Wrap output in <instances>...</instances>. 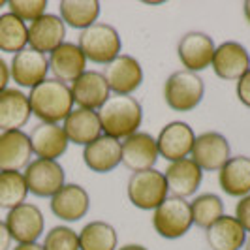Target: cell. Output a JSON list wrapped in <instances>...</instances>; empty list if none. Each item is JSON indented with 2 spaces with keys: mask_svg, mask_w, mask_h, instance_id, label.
I'll list each match as a JSON object with an SVG mask.
<instances>
[{
  "mask_svg": "<svg viewBox=\"0 0 250 250\" xmlns=\"http://www.w3.org/2000/svg\"><path fill=\"white\" fill-rule=\"evenodd\" d=\"M32 111L28 104V94L21 88H6L0 92V130L12 132L21 130L30 121Z\"/></svg>",
  "mask_w": 250,
  "mask_h": 250,
  "instance_id": "cell-24",
  "label": "cell"
},
{
  "mask_svg": "<svg viewBox=\"0 0 250 250\" xmlns=\"http://www.w3.org/2000/svg\"><path fill=\"white\" fill-rule=\"evenodd\" d=\"M10 13L19 17L21 21H36L43 13H47V2L45 0H10L8 2Z\"/></svg>",
  "mask_w": 250,
  "mask_h": 250,
  "instance_id": "cell-34",
  "label": "cell"
},
{
  "mask_svg": "<svg viewBox=\"0 0 250 250\" xmlns=\"http://www.w3.org/2000/svg\"><path fill=\"white\" fill-rule=\"evenodd\" d=\"M205 241L211 250H241L247 243V231L235 216L224 214L205 229Z\"/></svg>",
  "mask_w": 250,
  "mask_h": 250,
  "instance_id": "cell-27",
  "label": "cell"
},
{
  "mask_svg": "<svg viewBox=\"0 0 250 250\" xmlns=\"http://www.w3.org/2000/svg\"><path fill=\"white\" fill-rule=\"evenodd\" d=\"M194 141H196V134H194L192 126L187 125L185 121L167 123L156 138L158 154L162 158H166L167 162H177V160H183V158H190Z\"/></svg>",
  "mask_w": 250,
  "mask_h": 250,
  "instance_id": "cell-13",
  "label": "cell"
},
{
  "mask_svg": "<svg viewBox=\"0 0 250 250\" xmlns=\"http://www.w3.org/2000/svg\"><path fill=\"white\" fill-rule=\"evenodd\" d=\"M28 187L23 171H0V209L12 211L26 201Z\"/></svg>",
  "mask_w": 250,
  "mask_h": 250,
  "instance_id": "cell-31",
  "label": "cell"
},
{
  "mask_svg": "<svg viewBox=\"0 0 250 250\" xmlns=\"http://www.w3.org/2000/svg\"><path fill=\"white\" fill-rule=\"evenodd\" d=\"M32 154L42 160H57L62 156L68 149V138L61 125H49V123H40L32 128L28 134Z\"/></svg>",
  "mask_w": 250,
  "mask_h": 250,
  "instance_id": "cell-21",
  "label": "cell"
},
{
  "mask_svg": "<svg viewBox=\"0 0 250 250\" xmlns=\"http://www.w3.org/2000/svg\"><path fill=\"white\" fill-rule=\"evenodd\" d=\"M218 185L231 198H245L250 194V156H231L218 171Z\"/></svg>",
  "mask_w": 250,
  "mask_h": 250,
  "instance_id": "cell-26",
  "label": "cell"
},
{
  "mask_svg": "<svg viewBox=\"0 0 250 250\" xmlns=\"http://www.w3.org/2000/svg\"><path fill=\"white\" fill-rule=\"evenodd\" d=\"M49 72L53 79L62 81L66 85H72L81 74L87 72V59L77 43L64 42L57 49L47 55Z\"/></svg>",
  "mask_w": 250,
  "mask_h": 250,
  "instance_id": "cell-17",
  "label": "cell"
},
{
  "mask_svg": "<svg viewBox=\"0 0 250 250\" xmlns=\"http://www.w3.org/2000/svg\"><path fill=\"white\" fill-rule=\"evenodd\" d=\"M47 74H49L47 55L30 49V47L15 53L10 62L12 81L21 88L38 87L42 81L47 79Z\"/></svg>",
  "mask_w": 250,
  "mask_h": 250,
  "instance_id": "cell-11",
  "label": "cell"
},
{
  "mask_svg": "<svg viewBox=\"0 0 250 250\" xmlns=\"http://www.w3.org/2000/svg\"><path fill=\"white\" fill-rule=\"evenodd\" d=\"M123 147V160L121 164L132 173L154 169V164L158 160V145L156 138H152L149 132H136L130 138L121 141Z\"/></svg>",
  "mask_w": 250,
  "mask_h": 250,
  "instance_id": "cell-14",
  "label": "cell"
},
{
  "mask_svg": "<svg viewBox=\"0 0 250 250\" xmlns=\"http://www.w3.org/2000/svg\"><path fill=\"white\" fill-rule=\"evenodd\" d=\"M233 216L237 218L239 224L245 228V231H250V194L237 201Z\"/></svg>",
  "mask_w": 250,
  "mask_h": 250,
  "instance_id": "cell-35",
  "label": "cell"
},
{
  "mask_svg": "<svg viewBox=\"0 0 250 250\" xmlns=\"http://www.w3.org/2000/svg\"><path fill=\"white\" fill-rule=\"evenodd\" d=\"M164 177L167 183L169 196L187 200L190 196H194L198 192V188L201 187L203 171L192 158H183V160L167 164Z\"/></svg>",
  "mask_w": 250,
  "mask_h": 250,
  "instance_id": "cell-19",
  "label": "cell"
},
{
  "mask_svg": "<svg viewBox=\"0 0 250 250\" xmlns=\"http://www.w3.org/2000/svg\"><path fill=\"white\" fill-rule=\"evenodd\" d=\"M70 88H72L75 105L90 111H98L111 96V90L98 70H87L85 74H81L75 79Z\"/></svg>",
  "mask_w": 250,
  "mask_h": 250,
  "instance_id": "cell-20",
  "label": "cell"
},
{
  "mask_svg": "<svg viewBox=\"0 0 250 250\" xmlns=\"http://www.w3.org/2000/svg\"><path fill=\"white\" fill-rule=\"evenodd\" d=\"M117 250H147L143 245H136V243H132V245H125V247H119Z\"/></svg>",
  "mask_w": 250,
  "mask_h": 250,
  "instance_id": "cell-41",
  "label": "cell"
},
{
  "mask_svg": "<svg viewBox=\"0 0 250 250\" xmlns=\"http://www.w3.org/2000/svg\"><path fill=\"white\" fill-rule=\"evenodd\" d=\"M66 42V25L55 13H43L28 25V47L49 55Z\"/></svg>",
  "mask_w": 250,
  "mask_h": 250,
  "instance_id": "cell-18",
  "label": "cell"
},
{
  "mask_svg": "<svg viewBox=\"0 0 250 250\" xmlns=\"http://www.w3.org/2000/svg\"><path fill=\"white\" fill-rule=\"evenodd\" d=\"M123 160V147L119 139L102 134L98 139L83 147V162L94 173H109Z\"/></svg>",
  "mask_w": 250,
  "mask_h": 250,
  "instance_id": "cell-23",
  "label": "cell"
},
{
  "mask_svg": "<svg viewBox=\"0 0 250 250\" xmlns=\"http://www.w3.org/2000/svg\"><path fill=\"white\" fill-rule=\"evenodd\" d=\"M10 81H12V75H10V64L0 57V92L8 88V83H10Z\"/></svg>",
  "mask_w": 250,
  "mask_h": 250,
  "instance_id": "cell-37",
  "label": "cell"
},
{
  "mask_svg": "<svg viewBox=\"0 0 250 250\" xmlns=\"http://www.w3.org/2000/svg\"><path fill=\"white\" fill-rule=\"evenodd\" d=\"M77 45L83 51L87 62L90 61L94 64H102V66L115 61L123 49L119 30L113 25L100 23V21L79 32Z\"/></svg>",
  "mask_w": 250,
  "mask_h": 250,
  "instance_id": "cell-3",
  "label": "cell"
},
{
  "mask_svg": "<svg viewBox=\"0 0 250 250\" xmlns=\"http://www.w3.org/2000/svg\"><path fill=\"white\" fill-rule=\"evenodd\" d=\"M190 158L201 171H220V167L231 158L229 141L220 132H203L196 136Z\"/></svg>",
  "mask_w": 250,
  "mask_h": 250,
  "instance_id": "cell-10",
  "label": "cell"
},
{
  "mask_svg": "<svg viewBox=\"0 0 250 250\" xmlns=\"http://www.w3.org/2000/svg\"><path fill=\"white\" fill-rule=\"evenodd\" d=\"M243 13H245L247 23L250 25V0H245V2H243Z\"/></svg>",
  "mask_w": 250,
  "mask_h": 250,
  "instance_id": "cell-40",
  "label": "cell"
},
{
  "mask_svg": "<svg viewBox=\"0 0 250 250\" xmlns=\"http://www.w3.org/2000/svg\"><path fill=\"white\" fill-rule=\"evenodd\" d=\"M245 250H250V237H247V243H245V247H243Z\"/></svg>",
  "mask_w": 250,
  "mask_h": 250,
  "instance_id": "cell-42",
  "label": "cell"
},
{
  "mask_svg": "<svg viewBox=\"0 0 250 250\" xmlns=\"http://www.w3.org/2000/svg\"><path fill=\"white\" fill-rule=\"evenodd\" d=\"M30 111L40 123L61 125L64 119L74 111V96L72 88L62 81L45 79L38 87L28 92Z\"/></svg>",
  "mask_w": 250,
  "mask_h": 250,
  "instance_id": "cell-1",
  "label": "cell"
},
{
  "mask_svg": "<svg viewBox=\"0 0 250 250\" xmlns=\"http://www.w3.org/2000/svg\"><path fill=\"white\" fill-rule=\"evenodd\" d=\"M205 83L198 74L188 70H177L164 83V100L169 109L188 113L196 109L203 100Z\"/></svg>",
  "mask_w": 250,
  "mask_h": 250,
  "instance_id": "cell-4",
  "label": "cell"
},
{
  "mask_svg": "<svg viewBox=\"0 0 250 250\" xmlns=\"http://www.w3.org/2000/svg\"><path fill=\"white\" fill-rule=\"evenodd\" d=\"M126 194L130 203L141 211H154L169 198L166 177L158 169H145L132 173L128 179Z\"/></svg>",
  "mask_w": 250,
  "mask_h": 250,
  "instance_id": "cell-5",
  "label": "cell"
},
{
  "mask_svg": "<svg viewBox=\"0 0 250 250\" xmlns=\"http://www.w3.org/2000/svg\"><path fill=\"white\" fill-rule=\"evenodd\" d=\"M62 128L68 141L74 145H81V147H87L88 143H92L94 139H98L104 134L98 111L81 109V107L74 109L64 119Z\"/></svg>",
  "mask_w": 250,
  "mask_h": 250,
  "instance_id": "cell-25",
  "label": "cell"
},
{
  "mask_svg": "<svg viewBox=\"0 0 250 250\" xmlns=\"http://www.w3.org/2000/svg\"><path fill=\"white\" fill-rule=\"evenodd\" d=\"M28 47V25L6 12L0 15V51L4 53H19Z\"/></svg>",
  "mask_w": 250,
  "mask_h": 250,
  "instance_id": "cell-30",
  "label": "cell"
},
{
  "mask_svg": "<svg viewBox=\"0 0 250 250\" xmlns=\"http://www.w3.org/2000/svg\"><path fill=\"white\" fill-rule=\"evenodd\" d=\"M12 235L8 231V226L4 220H0V250H10L12 247Z\"/></svg>",
  "mask_w": 250,
  "mask_h": 250,
  "instance_id": "cell-38",
  "label": "cell"
},
{
  "mask_svg": "<svg viewBox=\"0 0 250 250\" xmlns=\"http://www.w3.org/2000/svg\"><path fill=\"white\" fill-rule=\"evenodd\" d=\"M211 68L224 81H239L250 70V53L239 42H224L216 45Z\"/></svg>",
  "mask_w": 250,
  "mask_h": 250,
  "instance_id": "cell-15",
  "label": "cell"
},
{
  "mask_svg": "<svg viewBox=\"0 0 250 250\" xmlns=\"http://www.w3.org/2000/svg\"><path fill=\"white\" fill-rule=\"evenodd\" d=\"M51 213L62 222H77L90 209V196L81 185L66 183L49 201Z\"/></svg>",
  "mask_w": 250,
  "mask_h": 250,
  "instance_id": "cell-16",
  "label": "cell"
},
{
  "mask_svg": "<svg viewBox=\"0 0 250 250\" xmlns=\"http://www.w3.org/2000/svg\"><path fill=\"white\" fill-rule=\"evenodd\" d=\"M32 147L23 130L0 132V171H21L30 164Z\"/></svg>",
  "mask_w": 250,
  "mask_h": 250,
  "instance_id": "cell-22",
  "label": "cell"
},
{
  "mask_svg": "<svg viewBox=\"0 0 250 250\" xmlns=\"http://www.w3.org/2000/svg\"><path fill=\"white\" fill-rule=\"evenodd\" d=\"M59 17L66 26L77 30H85L98 23L102 6L98 0H62L59 4Z\"/></svg>",
  "mask_w": 250,
  "mask_h": 250,
  "instance_id": "cell-28",
  "label": "cell"
},
{
  "mask_svg": "<svg viewBox=\"0 0 250 250\" xmlns=\"http://www.w3.org/2000/svg\"><path fill=\"white\" fill-rule=\"evenodd\" d=\"M79 250H117L119 235L115 226L104 220H92L77 233Z\"/></svg>",
  "mask_w": 250,
  "mask_h": 250,
  "instance_id": "cell-29",
  "label": "cell"
},
{
  "mask_svg": "<svg viewBox=\"0 0 250 250\" xmlns=\"http://www.w3.org/2000/svg\"><path fill=\"white\" fill-rule=\"evenodd\" d=\"M190 211H192L194 226H198L201 229H207L220 216H224V201L220 200V196H216L213 192L200 194L194 198V201H190Z\"/></svg>",
  "mask_w": 250,
  "mask_h": 250,
  "instance_id": "cell-32",
  "label": "cell"
},
{
  "mask_svg": "<svg viewBox=\"0 0 250 250\" xmlns=\"http://www.w3.org/2000/svg\"><path fill=\"white\" fill-rule=\"evenodd\" d=\"M4 6H8V2L6 0H0V8H4Z\"/></svg>",
  "mask_w": 250,
  "mask_h": 250,
  "instance_id": "cell-43",
  "label": "cell"
},
{
  "mask_svg": "<svg viewBox=\"0 0 250 250\" xmlns=\"http://www.w3.org/2000/svg\"><path fill=\"white\" fill-rule=\"evenodd\" d=\"M28 194L36 198H53L66 185L64 167L57 160H30L23 171Z\"/></svg>",
  "mask_w": 250,
  "mask_h": 250,
  "instance_id": "cell-7",
  "label": "cell"
},
{
  "mask_svg": "<svg viewBox=\"0 0 250 250\" xmlns=\"http://www.w3.org/2000/svg\"><path fill=\"white\" fill-rule=\"evenodd\" d=\"M98 117L104 136L123 141L139 132L143 123V107L134 96L111 94L98 109Z\"/></svg>",
  "mask_w": 250,
  "mask_h": 250,
  "instance_id": "cell-2",
  "label": "cell"
},
{
  "mask_svg": "<svg viewBox=\"0 0 250 250\" xmlns=\"http://www.w3.org/2000/svg\"><path fill=\"white\" fill-rule=\"evenodd\" d=\"M13 250H43V247L38 243H28V245H17L13 247Z\"/></svg>",
  "mask_w": 250,
  "mask_h": 250,
  "instance_id": "cell-39",
  "label": "cell"
},
{
  "mask_svg": "<svg viewBox=\"0 0 250 250\" xmlns=\"http://www.w3.org/2000/svg\"><path fill=\"white\" fill-rule=\"evenodd\" d=\"M194 226L190 203L169 196L160 207L152 211V228L164 239H179L187 235Z\"/></svg>",
  "mask_w": 250,
  "mask_h": 250,
  "instance_id": "cell-6",
  "label": "cell"
},
{
  "mask_svg": "<svg viewBox=\"0 0 250 250\" xmlns=\"http://www.w3.org/2000/svg\"><path fill=\"white\" fill-rule=\"evenodd\" d=\"M214 49L216 45L209 34L192 30V32H187L185 36H181L177 43V57L185 66V70L198 74L211 66Z\"/></svg>",
  "mask_w": 250,
  "mask_h": 250,
  "instance_id": "cell-12",
  "label": "cell"
},
{
  "mask_svg": "<svg viewBox=\"0 0 250 250\" xmlns=\"http://www.w3.org/2000/svg\"><path fill=\"white\" fill-rule=\"evenodd\" d=\"M4 222L8 226V231L17 245H28V243H38L42 237L43 228H45V218L40 207L34 203H21L12 211H8Z\"/></svg>",
  "mask_w": 250,
  "mask_h": 250,
  "instance_id": "cell-9",
  "label": "cell"
},
{
  "mask_svg": "<svg viewBox=\"0 0 250 250\" xmlns=\"http://www.w3.org/2000/svg\"><path fill=\"white\" fill-rule=\"evenodd\" d=\"M104 79L111 94L132 96L143 83V68L132 55H119L115 61L104 66Z\"/></svg>",
  "mask_w": 250,
  "mask_h": 250,
  "instance_id": "cell-8",
  "label": "cell"
},
{
  "mask_svg": "<svg viewBox=\"0 0 250 250\" xmlns=\"http://www.w3.org/2000/svg\"><path fill=\"white\" fill-rule=\"evenodd\" d=\"M43 250H79V235L70 226H55L43 239Z\"/></svg>",
  "mask_w": 250,
  "mask_h": 250,
  "instance_id": "cell-33",
  "label": "cell"
},
{
  "mask_svg": "<svg viewBox=\"0 0 250 250\" xmlns=\"http://www.w3.org/2000/svg\"><path fill=\"white\" fill-rule=\"evenodd\" d=\"M237 98L245 107H250V70L237 81Z\"/></svg>",
  "mask_w": 250,
  "mask_h": 250,
  "instance_id": "cell-36",
  "label": "cell"
}]
</instances>
